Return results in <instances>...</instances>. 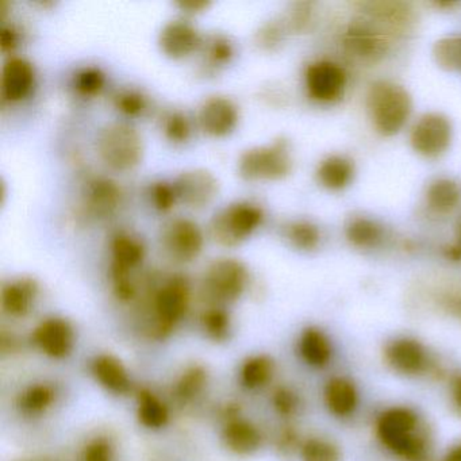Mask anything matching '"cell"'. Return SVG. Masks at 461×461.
Listing matches in <instances>:
<instances>
[{"instance_id":"cell-1","label":"cell","mask_w":461,"mask_h":461,"mask_svg":"<svg viewBox=\"0 0 461 461\" xmlns=\"http://www.w3.org/2000/svg\"><path fill=\"white\" fill-rule=\"evenodd\" d=\"M376 434L383 447L402 461H422L428 456V431L410 407L393 406L380 412Z\"/></svg>"},{"instance_id":"cell-2","label":"cell","mask_w":461,"mask_h":461,"mask_svg":"<svg viewBox=\"0 0 461 461\" xmlns=\"http://www.w3.org/2000/svg\"><path fill=\"white\" fill-rule=\"evenodd\" d=\"M191 303V285L183 275H172L150 298V318L148 334L164 339L176 329L187 314Z\"/></svg>"},{"instance_id":"cell-3","label":"cell","mask_w":461,"mask_h":461,"mask_svg":"<svg viewBox=\"0 0 461 461\" xmlns=\"http://www.w3.org/2000/svg\"><path fill=\"white\" fill-rule=\"evenodd\" d=\"M366 109L377 133L395 136L411 114V98L402 86L380 80L369 87Z\"/></svg>"},{"instance_id":"cell-4","label":"cell","mask_w":461,"mask_h":461,"mask_svg":"<svg viewBox=\"0 0 461 461\" xmlns=\"http://www.w3.org/2000/svg\"><path fill=\"white\" fill-rule=\"evenodd\" d=\"M99 158L115 171H129L139 166L144 155L141 134L126 122L104 125L96 137Z\"/></svg>"},{"instance_id":"cell-5","label":"cell","mask_w":461,"mask_h":461,"mask_svg":"<svg viewBox=\"0 0 461 461\" xmlns=\"http://www.w3.org/2000/svg\"><path fill=\"white\" fill-rule=\"evenodd\" d=\"M249 283L247 266L237 258H215L202 280V293L210 304L222 306L241 298Z\"/></svg>"},{"instance_id":"cell-6","label":"cell","mask_w":461,"mask_h":461,"mask_svg":"<svg viewBox=\"0 0 461 461\" xmlns=\"http://www.w3.org/2000/svg\"><path fill=\"white\" fill-rule=\"evenodd\" d=\"M291 168L290 142L283 137L272 144L250 148L239 158L240 176L248 182L283 179L290 174Z\"/></svg>"},{"instance_id":"cell-7","label":"cell","mask_w":461,"mask_h":461,"mask_svg":"<svg viewBox=\"0 0 461 461\" xmlns=\"http://www.w3.org/2000/svg\"><path fill=\"white\" fill-rule=\"evenodd\" d=\"M263 218L264 212L260 207L249 202H236L212 218L210 236L221 247H237L260 226Z\"/></svg>"},{"instance_id":"cell-8","label":"cell","mask_w":461,"mask_h":461,"mask_svg":"<svg viewBox=\"0 0 461 461\" xmlns=\"http://www.w3.org/2000/svg\"><path fill=\"white\" fill-rule=\"evenodd\" d=\"M160 245L164 255L174 263H191L203 249V231L193 220L174 218L161 229Z\"/></svg>"},{"instance_id":"cell-9","label":"cell","mask_w":461,"mask_h":461,"mask_svg":"<svg viewBox=\"0 0 461 461\" xmlns=\"http://www.w3.org/2000/svg\"><path fill=\"white\" fill-rule=\"evenodd\" d=\"M452 141V125L438 113L422 115L412 126L410 142L412 149L423 158H436L444 155Z\"/></svg>"},{"instance_id":"cell-10","label":"cell","mask_w":461,"mask_h":461,"mask_svg":"<svg viewBox=\"0 0 461 461\" xmlns=\"http://www.w3.org/2000/svg\"><path fill=\"white\" fill-rule=\"evenodd\" d=\"M384 361L395 374L415 377L430 368L428 349L412 337H396L385 344Z\"/></svg>"},{"instance_id":"cell-11","label":"cell","mask_w":461,"mask_h":461,"mask_svg":"<svg viewBox=\"0 0 461 461\" xmlns=\"http://www.w3.org/2000/svg\"><path fill=\"white\" fill-rule=\"evenodd\" d=\"M34 347L53 360H63L71 355L75 347L74 326L61 317L41 321L32 333Z\"/></svg>"},{"instance_id":"cell-12","label":"cell","mask_w":461,"mask_h":461,"mask_svg":"<svg viewBox=\"0 0 461 461\" xmlns=\"http://www.w3.org/2000/svg\"><path fill=\"white\" fill-rule=\"evenodd\" d=\"M177 199L191 209L209 206L220 190V183L212 172L204 168L183 171L174 183Z\"/></svg>"},{"instance_id":"cell-13","label":"cell","mask_w":461,"mask_h":461,"mask_svg":"<svg viewBox=\"0 0 461 461\" xmlns=\"http://www.w3.org/2000/svg\"><path fill=\"white\" fill-rule=\"evenodd\" d=\"M309 95L322 104L339 101L347 86V75L341 67L331 61H317L306 69L304 75Z\"/></svg>"},{"instance_id":"cell-14","label":"cell","mask_w":461,"mask_h":461,"mask_svg":"<svg viewBox=\"0 0 461 461\" xmlns=\"http://www.w3.org/2000/svg\"><path fill=\"white\" fill-rule=\"evenodd\" d=\"M222 441L226 449L234 455L252 456L263 445V434L252 420L240 417L237 410H231L226 415Z\"/></svg>"},{"instance_id":"cell-15","label":"cell","mask_w":461,"mask_h":461,"mask_svg":"<svg viewBox=\"0 0 461 461\" xmlns=\"http://www.w3.org/2000/svg\"><path fill=\"white\" fill-rule=\"evenodd\" d=\"M198 122L204 133L223 137L231 133L239 122V110L226 96H210L199 109Z\"/></svg>"},{"instance_id":"cell-16","label":"cell","mask_w":461,"mask_h":461,"mask_svg":"<svg viewBox=\"0 0 461 461\" xmlns=\"http://www.w3.org/2000/svg\"><path fill=\"white\" fill-rule=\"evenodd\" d=\"M344 42L350 55L366 61L379 60L388 50L384 32L364 23L350 25L345 33Z\"/></svg>"},{"instance_id":"cell-17","label":"cell","mask_w":461,"mask_h":461,"mask_svg":"<svg viewBox=\"0 0 461 461\" xmlns=\"http://www.w3.org/2000/svg\"><path fill=\"white\" fill-rule=\"evenodd\" d=\"M202 44L203 41L195 26L185 20L166 23L158 36V45L164 55L175 60L188 58Z\"/></svg>"},{"instance_id":"cell-18","label":"cell","mask_w":461,"mask_h":461,"mask_svg":"<svg viewBox=\"0 0 461 461\" xmlns=\"http://www.w3.org/2000/svg\"><path fill=\"white\" fill-rule=\"evenodd\" d=\"M34 77L36 74L31 61L17 56L7 59L2 69L0 83L4 101L12 104L25 99L33 88Z\"/></svg>"},{"instance_id":"cell-19","label":"cell","mask_w":461,"mask_h":461,"mask_svg":"<svg viewBox=\"0 0 461 461\" xmlns=\"http://www.w3.org/2000/svg\"><path fill=\"white\" fill-rule=\"evenodd\" d=\"M91 375L107 393L126 395L131 391V379L128 368L117 356L102 353L91 361Z\"/></svg>"},{"instance_id":"cell-20","label":"cell","mask_w":461,"mask_h":461,"mask_svg":"<svg viewBox=\"0 0 461 461\" xmlns=\"http://www.w3.org/2000/svg\"><path fill=\"white\" fill-rule=\"evenodd\" d=\"M39 291V283L32 277H20L6 283L0 294L2 310L13 318L26 317L36 303Z\"/></svg>"},{"instance_id":"cell-21","label":"cell","mask_w":461,"mask_h":461,"mask_svg":"<svg viewBox=\"0 0 461 461\" xmlns=\"http://www.w3.org/2000/svg\"><path fill=\"white\" fill-rule=\"evenodd\" d=\"M144 256L145 248L140 240L126 233H120L113 237V261L110 266V276H112L113 282L131 277V272L142 263Z\"/></svg>"},{"instance_id":"cell-22","label":"cell","mask_w":461,"mask_h":461,"mask_svg":"<svg viewBox=\"0 0 461 461\" xmlns=\"http://www.w3.org/2000/svg\"><path fill=\"white\" fill-rule=\"evenodd\" d=\"M121 190L107 177H95L86 188L85 206L94 217H109L120 206Z\"/></svg>"},{"instance_id":"cell-23","label":"cell","mask_w":461,"mask_h":461,"mask_svg":"<svg viewBox=\"0 0 461 461\" xmlns=\"http://www.w3.org/2000/svg\"><path fill=\"white\" fill-rule=\"evenodd\" d=\"M323 401L334 417H350L357 409V388L348 377H331L323 388Z\"/></svg>"},{"instance_id":"cell-24","label":"cell","mask_w":461,"mask_h":461,"mask_svg":"<svg viewBox=\"0 0 461 461\" xmlns=\"http://www.w3.org/2000/svg\"><path fill=\"white\" fill-rule=\"evenodd\" d=\"M298 352L302 360L315 369L325 368L333 357L330 339L321 329L314 326L302 331L298 339Z\"/></svg>"},{"instance_id":"cell-25","label":"cell","mask_w":461,"mask_h":461,"mask_svg":"<svg viewBox=\"0 0 461 461\" xmlns=\"http://www.w3.org/2000/svg\"><path fill=\"white\" fill-rule=\"evenodd\" d=\"M137 420L149 430H161L169 422V409L166 402L149 388L137 393Z\"/></svg>"},{"instance_id":"cell-26","label":"cell","mask_w":461,"mask_h":461,"mask_svg":"<svg viewBox=\"0 0 461 461\" xmlns=\"http://www.w3.org/2000/svg\"><path fill=\"white\" fill-rule=\"evenodd\" d=\"M58 391L50 383H33L18 395L17 407L23 415L37 417L45 414L55 404Z\"/></svg>"},{"instance_id":"cell-27","label":"cell","mask_w":461,"mask_h":461,"mask_svg":"<svg viewBox=\"0 0 461 461\" xmlns=\"http://www.w3.org/2000/svg\"><path fill=\"white\" fill-rule=\"evenodd\" d=\"M355 168L352 161L342 156H329L317 169L318 182L328 190L339 191L353 179Z\"/></svg>"},{"instance_id":"cell-28","label":"cell","mask_w":461,"mask_h":461,"mask_svg":"<svg viewBox=\"0 0 461 461\" xmlns=\"http://www.w3.org/2000/svg\"><path fill=\"white\" fill-rule=\"evenodd\" d=\"M209 383V372L201 364L187 366L174 385L172 395L179 403L185 404L198 398Z\"/></svg>"},{"instance_id":"cell-29","label":"cell","mask_w":461,"mask_h":461,"mask_svg":"<svg viewBox=\"0 0 461 461\" xmlns=\"http://www.w3.org/2000/svg\"><path fill=\"white\" fill-rule=\"evenodd\" d=\"M275 368V361L269 356H250L242 363L240 380L247 390H258L271 382Z\"/></svg>"},{"instance_id":"cell-30","label":"cell","mask_w":461,"mask_h":461,"mask_svg":"<svg viewBox=\"0 0 461 461\" xmlns=\"http://www.w3.org/2000/svg\"><path fill=\"white\" fill-rule=\"evenodd\" d=\"M461 199L458 185L450 179H437L426 191V202L433 212L449 214L457 207Z\"/></svg>"},{"instance_id":"cell-31","label":"cell","mask_w":461,"mask_h":461,"mask_svg":"<svg viewBox=\"0 0 461 461\" xmlns=\"http://www.w3.org/2000/svg\"><path fill=\"white\" fill-rule=\"evenodd\" d=\"M348 241L361 249L376 247L383 239V229L379 223L366 217H355L345 229Z\"/></svg>"},{"instance_id":"cell-32","label":"cell","mask_w":461,"mask_h":461,"mask_svg":"<svg viewBox=\"0 0 461 461\" xmlns=\"http://www.w3.org/2000/svg\"><path fill=\"white\" fill-rule=\"evenodd\" d=\"M202 330L207 339L214 342H223L231 331V320L223 306L210 304L201 315Z\"/></svg>"},{"instance_id":"cell-33","label":"cell","mask_w":461,"mask_h":461,"mask_svg":"<svg viewBox=\"0 0 461 461\" xmlns=\"http://www.w3.org/2000/svg\"><path fill=\"white\" fill-rule=\"evenodd\" d=\"M301 461H341V450L333 441L322 437H310L302 442Z\"/></svg>"},{"instance_id":"cell-34","label":"cell","mask_w":461,"mask_h":461,"mask_svg":"<svg viewBox=\"0 0 461 461\" xmlns=\"http://www.w3.org/2000/svg\"><path fill=\"white\" fill-rule=\"evenodd\" d=\"M288 241L301 250H312L320 244L321 234L317 226L307 221L290 223L285 230Z\"/></svg>"},{"instance_id":"cell-35","label":"cell","mask_w":461,"mask_h":461,"mask_svg":"<svg viewBox=\"0 0 461 461\" xmlns=\"http://www.w3.org/2000/svg\"><path fill=\"white\" fill-rule=\"evenodd\" d=\"M434 59L441 68L461 71V37H447L434 47Z\"/></svg>"},{"instance_id":"cell-36","label":"cell","mask_w":461,"mask_h":461,"mask_svg":"<svg viewBox=\"0 0 461 461\" xmlns=\"http://www.w3.org/2000/svg\"><path fill=\"white\" fill-rule=\"evenodd\" d=\"M204 58L210 68H218L225 66L233 58V45L230 44L225 36H212L206 42H203Z\"/></svg>"},{"instance_id":"cell-37","label":"cell","mask_w":461,"mask_h":461,"mask_svg":"<svg viewBox=\"0 0 461 461\" xmlns=\"http://www.w3.org/2000/svg\"><path fill=\"white\" fill-rule=\"evenodd\" d=\"M106 77L104 72L96 67H86L75 75V88L82 95H95L104 88Z\"/></svg>"},{"instance_id":"cell-38","label":"cell","mask_w":461,"mask_h":461,"mask_svg":"<svg viewBox=\"0 0 461 461\" xmlns=\"http://www.w3.org/2000/svg\"><path fill=\"white\" fill-rule=\"evenodd\" d=\"M272 407L275 411L280 415V417H293L298 411L299 406H301V401H299V395L293 390V388L285 387V385H280L272 393Z\"/></svg>"},{"instance_id":"cell-39","label":"cell","mask_w":461,"mask_h":461,"mask_svg":"<svg viewBox=\"0 0 461 461\" xmlns=\"http://www.w3.org/2000/svg\"><path fill=\"white\" fill-rule=\"evenodd\" d=\"M164 133L171 141H187L191 134L190 121L182 113H171L164 118Z\"/></svg>"},{"instance_id":"cell-40","label":"cell","mask_w":461,"mask_h":461,"mask_svg":"<svg viewBox=\"0 0 461 461\" xmlns=\"http://www.w3.org/2000/svg\"><path fill=\"white\" fill-rule=\"evenodd\" d=\"M82 461H114V447L110 439L96 437L83 449Z\"/></svg>"},{"instance_id":"cell-41","label":"cell","mask_w":461,"mask_h":461,"mask_svg":"<svg viewBox=\"0 0 461 461\" xmlns=\"http://www.w3.org/2000/svg\"><path fill=\"white\" fill-rule=\"evenodd\" d=\"M150 199L158 212H167L174 207L177 195L174 185L166 182H156L150 185Z\"/></svg>"},{"instance_id":"cell-42","label":"cell","mask_w":461,"mask_h":461,"mask_svg":"<svg viewBox=\"0 0 461 461\" xmlns=\"http://www.w3.org/2000/svg\"><path fill=\"white\" fill-rule=\"evenodd\" d=\"M115 106L123 114L134 117L144 112L147 107V99L139 91H123L115 96Z\"/></svg>"},{"instance_id":"cell-43","label":"cell","mask_w":461,"mask_h":461,"mask_svg":"<svg viewBox=\"0 0 461 461\" xmlns=\"http://www.w3.org/2000/svg\"><path fill=\"white\" fill-rule=\"evenodd\" d=\"M285 28L279 23H268L256 33V44L264 50H272L283 41Z\"/></svg>"},{"instance_id":"cell-44","label":"cell","mask_w":461,"mask_h":461,"mask_svg":"<svg viewBox=\"0 0 461 461\" xmlns=\"http://www.w3.org/2000/svg\"><path fill=\"white\" fill-rule=\"evenodd\" d=\"M302 442L299 441V434L295 429L285 428L280 431L276 438V447L283 456H291L301 450Z\"/></svg>"},{"instance_id":"cell-45","label":"cell","mask_w":461,"mask_h":461,"mask_svg":"<svg viewBox=\"0 0 461 461\" xmlns=\"http://www.w3.org/2000/svg\"><path fill=\"white\" fill-rule=\"evenodd\" d=\"M312 9L309 4H296L290 12L287 18V25L291 31L302 32L309 25Z\"/></svg>"},{"instance_id":"cell-46","label":"cell","mask_w":461,"mask_h":461,"mask_svg":"<svg viewBox=\"0 0 461 461\" xmlns=\"http://www.w3.org/2000/svg\"><path fill=\"white\" fill-rule=\"evenodd\" d=\"M18 41H20L18 32L13 26H4L2 28V31H0V48H2V52H13L18 47Z\"/></svg>"},{"instance_id":"cell-47","label":"cell","mask_w":461,"mask_h":461,"mask_svg":"<svg viewBox=\"0 0 461 461\" xmlns=\"http://www.w3.org/2000/svg\"><path fill=\"white\" fill-rule=\"evenodd\" d=\"M449 398L455 411L461 417V374L453 376L449 384Z\"/></svg>"},{"instance_id":"cell-48","label":"cell","mask_w":461,"mask_h":461,"mask_svg":"<svg viewBox=\"0 0 461 461\" xmlns=\"http://www.w3.org/2000/svg\"><path fill=\"white\" fill-rule=\"evenodd\" d=\"M177 6L188 13H201L202 10L210 6V2L207 0H180L177 2Z\"/></svg>"},{"instance_id":"cell-49","label":"cell","mask_w":461,"mask_h":461,"mask_svg":"<svg viewBox=\"0 0 461 461\" xmlns=\"http://www.w3.org/2000/svg\"><path fill=\"white\" fill-rule=\"evenodd\" d=\"M445 307L449 310L452 314L461 318V294L447 296L444 301Z\"/></svg>"},{"instance_id":"cell-50","label":"cell","mask_w":461,"mask_h":461,"mask_svg":"<svg viewBox=\"0 0 461 461\" xmlns=\"http://www.w3.org/2000/svg\"><path fill=\"white\" fill-rule=\"evenodd\" d=\"M442 461H461V442H457V444L449 447L442 457Z\"/></svg>"},{"instance_id":"cell-51","label":"cell","mask_w":461,"mask_h":461,"mask_svg":"<svg viewBox=\"0 0 461 461\" xmlns=\"http://www.w3.org/2000/svg\"><path fill=\"white\" fill-rule=\"evenodd\" d=\"M447 256L452 261H461V249L457 245H453L447 249Z\"/></svg>"},{"instance_id":"cell-52","label":"cell","mask_w":461,"mask_h":461,"mask_svg":"<svg viewBox=\"0 0 461 461\" xmlns=\"http://www.w3.org/2000/svg\"><path fill=\"white\" fill-rule=\"evenodd\" d=\"M456 239H457L456 245L460 247L461 249V217L458 218L457 223H456Z\"/></svg>"}]
</instances>
